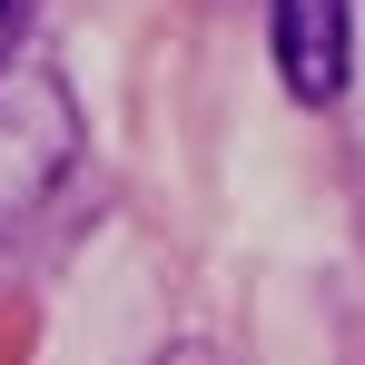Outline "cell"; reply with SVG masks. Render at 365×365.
<instances>
[{
  "instance_id": "obj_1",
  "label": "cell",
  "mask_w": 365,
  "mask_h": 365,
  "mask_svg": "<svg viewBox=\"0 0 365 365\" xmlns=\"http://www.w3.org/2000/svg\"><path fill=\"white\" fill-rule=\"evenodd\" d=\"M79 168V99L50 60L0 50V227H30Z\"/></svg>"
},
{
  "instance_id": "obj_2",
  "label": "cell",
  "mask_w": 365,
  "mask_h": 365,
  "mask_svg": "<svg viewBox=\"0 0 365 365\" xmlns=\"http://www.w3.org/2000/svg\"><path fill=\"white\" fill-rule=\"evenodd\" d=\"M267 50H277L287 99L336 109L356 79V0H267Z\"/></svg>"
},
{
  "instance_id": "obj_3",
  "label": "cell",
  "mask_w": 365,
  "mask_h": 365,
  "mask_svg": "<svg viewBox=\"0 0 365 365\" xmlns=\"http://www.w3.org/2000/svg\"><path fill=\"white\" fill-rule=\"evenodd\" d=\"M158 365H227V356H217V346H168Z\"/></svg>"
},
{
  "instance_id": "obj_4",
  "label": "cell",
  "mask_w": 365,
  "mask_h": 365,
  "mask_svg": "<svg viewBox=\"0 0 365 365\" xmlns=\"http://www.w3.org/2000/svg\"><path fill=\"white\" fill-rule=\"evenodd\" d=\"M10 20H20V0H0V40H10Z\"/></svg>"
}]
</instances>
